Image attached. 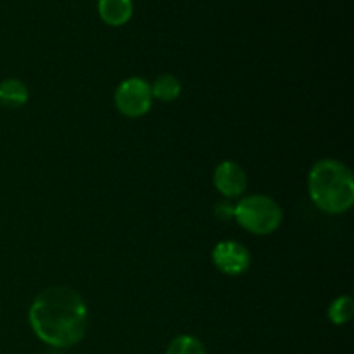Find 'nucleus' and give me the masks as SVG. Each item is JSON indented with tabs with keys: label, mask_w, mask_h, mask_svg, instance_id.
<instances>
[{
	"label": "nucleus",
	"mask_w": 354,
	"mask_h": 354,
	"mask_svg": "<svg viewBox=\"0 0 354 354\" xmlns=\"http://www.w3.org/2000/svg\"><path fill=\"white\" fill-rule=\"evenodd\" d=\"M28 317L35 335L52 348H71L82 342L88 325V310L83 297L61 286L41 290Z\"/></svg>",
	"instance_id": "obj_1"
},
{
	"label": "nucleus",
	"mask_w": 354,
	"mask_h": 354,
	"mask_svg": "<svg viewBox=\"0 0 354 354\" xmlns=\"http://www.w3.org/2000/svg\"><path fill=\"white\" fill-rule=\"evenodd\" d=\"M308 190L315 206L324 213H346L354 204L353 171L337 159H322L311 168Z\"/></svg>",
	"instance_id": "obj_2"
},
{
	"label": "nucleus",
	"mask_w": 354,
	"mask_h": 354,
	"mask_svg": "<svg viewBox=\"0 0 354 354\" xmlns=\"http://www.w3.org/2000/svg\"><path fill=\"white\" fill-rule=\"evenodd\" d=\"M234 218L244 230L254 235H270L282 225L283 211L268 196H248L234 206Z\"/></svg>",
	"instance_id": "obj_3"
},
{
	"label": "nucleus",
	"mask_w": 354,
	"mask_h": 354,
	"mask_svg": "<svg viewBox=\"0 0 354 354\" xmlns=\"http://www.w3.org/2000/svg\"><path fill=\"white\" fill-rule=\"evenodd\" d=\"M151 83L145 82L140 76H131L121 82L114 92V104L116 109L127 118H140L151 111L152 106Z\"/></svg>",
	"instance_id": "obj_4"
},
{
	"label": "nucleus",
	"mask_w": 354,
	"mask_h": 354,
	"mask_svg": "<svg viewBox=\"0 0 354 354\" xmlns=\"http://www.w3.org/2000/svg\"><path fill=\"white\" fill-rule=\"evenodd\" d=\"M214 266L221 273L230 277L242 275L251 266V252L244 244L237 241H221L213 249Z\"/></svg>",
	"instance_id": "obj_5"
},
{
	"label": "nucleus",
	"mask_w": 354,
	"mask_h": 354,
	"mask_svg": "<svg viewBox=\"0 0 354 354\" xmlns=\"http://www.w3.org/2000/svg\"><path fill=\"white\" fill-rule=\"evenodd\" d=\"M214 187L227 199L241 197L248 189V175L244 168L235 161H223L216 166L213 176Z\"/></svg>",
	"instance_id": "obj_6"
},
{
	"label": "nucleus",
	"mask_w": 354,
	"mask_h": 354,
	"mask_svg": "<svg viewBox=\"0 0 354 354\" xmlns=\"http://www.w3.org/2000/svg\"><path fill=\"white\" fill-rule=\"evenodd\" d=\"M131 0H99V16L109 26H123L131 19Z\"/></svg>",
	"instance_id": "obj_7"
},
{
	"label": "nucleus",
	"mask_w": 354,
	"mask_h": 354,
	"mask_svg": "<svg viewBox=\"0 0 354 354\" xmlns=\"http://www.w3.org/2000/svg\"><path fill=\"white\" fill-rule=\"evenodd\" d=\"M30 99L28 86L17 78H6L0 82V104L7 109H19Z\"/></svg>",
	"instance_id": "obj_8"
},
{
	"label": "nucleus",
	"mask_w": 354,
	"mask_h": 354,
	"mask_svg": "<svg viewBox=\"0 0 354 354\" xmlns=\"http://www.w3.org/2000/svg\"><path fill=\"white\" fill-rule=\"evenodd\" d=\"M151 92L154 99L162 100V102H171L178 99L182 93V83L173 75H161L154 80L151 85Z\"/></svg>",
	"instance_id": "obj_9"
},
{
	"label": "nucleus",
	"mask_w": 354,
	"mask_h": 354,
	"mask_svg": "<svg viewBox=\"0 0 354 354\" xmlns=\"http://www.w3.org/2000/svg\"><path fill=\"white\" fill-rule=\"evenodd\" d=\"M166 354H207L203 341L194 335H178L169 342Z\"/></svg>",
	"instance_id": "obj_10"
},
{
	"label": "nucleus",
	"mask_w": 354,
	"mask_h": 354,
	"mask_svg": "<svg viewBox=\"0 0 354 354\" xmlns=\"http://www.w3.org/2000/svg\"><path fill=\"white\" fill-rule=\"evenodd\" d=\"M354 303L349 296H341L328 306V320L335 325H344L353 318Z\"/></svg>",
	"instance_id": "obj_11"
},
{
	"label": "nucleus",
	"mask_w": 354,
	"mask_h": 354,
	"mask_svg": "<svg viewBox=\"0 0 354 354\" xmlns=\"http://www.w3.org/2000/svg\"><path fill=\"white\" fill-rule=\"evenodd\" d=\"M214 213H216L221 220H228L230 216H234V207H232V204H228V203H220V204H216V209H214Z\"/></svg>",
	"instance_id": "obj_12"
}]
</instances>
